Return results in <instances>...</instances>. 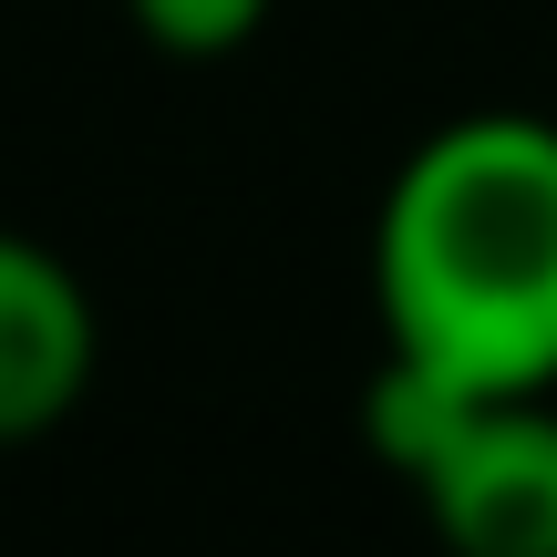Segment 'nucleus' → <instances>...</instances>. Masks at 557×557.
<instances>
[{
	"label": "nucleus",
	"mask_w": 557,
	"mask_h": 557,
	"mask_svg": "<svg viewBox=\"0 0 557 557\" xmlns=\"http://www.w3.org/2000/svg\"><path fill=\"white\" fill-rule=\"evenodd\" d=\"M382 351L475 393H557V124L455 114L372 218Z\"/></svg>",
	"instance_id": "nucleus-1"
},
{
	"label": "nucleus",
	"mask_w": 557,
	"mask_h": 557,
	"mask_svg": "<svg viewBox=\"0 0 557 557\" xmlns=\"http://www.w3.org/2000/svg\"><path fill=\"white\" fill-rule=\"evenodd\" d=\"M382 475L413 485L444 557H557V403L547 393H475L423 361L382 351L361 393Z\"/></svg>",
	"instance_id": "nucleus-2"
},
{
	"label": "nucleus",
	"mask_w": 557,
	"mask_h": 557,
	"mask_svg": "<svg viewBox=\"0 0 557 557\" xmlns=\"http://www.w3.org/2000/svg\"><path fill=\"white\" fill-rule=\"evenodd\" d=\"M103 372V320L73 259L21 227H0V455L73 423V403Z\"/></svg>",
	"instance_id": "nucleus-3"
},
{
	"label": "nucleus",
	"mask_w": 557,
	"mask_h": 557,
	"mask_svg": "<svg viewBox=\"0 0 557 557\" xmlns=\"http://www.w3.org/2000/svg\"><path fill=\"white\" fill-rule=\"evenodd\" d=\"M124 21H135L145 52H165V62H227L238 41H259L269 0H124Z\"/></svg>",
	"instance_id": "nucleus-4"
}]
</instances>
